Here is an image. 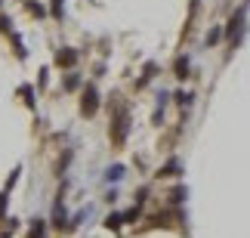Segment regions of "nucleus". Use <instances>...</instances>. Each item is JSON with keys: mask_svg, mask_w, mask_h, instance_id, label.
<instances>
[{"mask_svg": "<svg viewBox=\"0 0 250 238\" xmlns=\"http://www.w3.org/2000/svg\"><path fill=\"white\" fill-rule=\"evenodd\" d=\"M127 133H130V115L121 108L118 115H114V124H111V142H114V146H124Z\"/></svg>", "mask_w": 250, "mask_h": 238, "instance_id": "obj_1", "label": "nucleus"}, {"mask_svg": "<svg viewBox=\"0 0 250 238\" xmlns=\"http://www.w3.org/2000/svg\"><path fill=\"white\" fill-rule=\"evenodd\" d=\"M96 108H99V93H96V87H86L83 90V102H81V111L86 118L96 115Z\"/></svg>", "mask_w": 250, "mask_h": 238, "instance_id": "obj_2", "label": "nucleus"}, {"mask_svg": "<svg viewBox=\"0 0 250 238\" xmlns=\"http://www.w3.org/2000/svg\"><path fill=\"white\" fill-rule=\"evenodd\" d=\"M244 16H247V9L241 6V9L232 16V22H229V37H232V43L238 41V34H241V28H244Z\"/></svg>", "mask_w": 250, "mask_h": 238, "instance_id": "obj_3", "label": "nucleus"}, {"mask_svg": "<svg viewBox=\"0 0 250 238\" xmlns=\"http://www.w3.org/2000/svg\"><path fill=\"white\" fill-rule=\"evenodd\" d=\"M56 62H59V65H65V68H71V65L78 62V53H74V50H59V56H56Z\"/></svg>", "mask_w": 250, "mask_h": 238, "instance_id": "obj_4", "label": "nucleus"}, {"mask_svg": "<svg viewBox=\"0 0 250 238\" xmlns=\"http://www.w3.org/2000/svg\"><path fill=\"white\" fill-rule=\"evenodd\" d=\"M188 74V62L186 59H176V78H186Z\"/></svg>", "mask_w": 250, "mask_h": 238, "instance_id": "obj_5", "label": "nucleus"}, {"mask_svg": "<svg viewBox=\"0 0 250 238\" xmlns=\"http://www.w3.org/2000/svg\"><path fill=\"white\" fill-rule=\"evenodd\" d=\"M124 220H121V216L118 214H114V216H108V220H105V226H108V229H118V226H121Z\"/></svg>", "mask_w": 250, "mask_h": 238, "instance_id": "obj_6", "label": "nucleus"}, {"mask_svg": "<svg viewBox=\"0 0 250 238\" xmlns=\"http://www.w3.org/2000/svg\"><path fill=\"white\" fill-rule=\"evenodd\" d=\"M176 170H179V164H176V161H173V164H167L164 170H161V176H173V173H176Z\"/></svg>", "mask_w": 250, "mask_h": 238, "instance_id": "obj_7", "label": "nucleus"}, {"mask_svg": "<svg viewBox=\"0 0 250 238\" xmlns=\"http://www.w3.org/2000/svg\"><path fill=\"white\" fill-rule=\"evenodd\" d=\"M124 176V167H111L108 170V179H121Z\"/></svg>", "mask_w": 250, "mask_h": 238, "instance_id": "obj_8", "label": "nucleus"}, {"mask_svg": "<svg viewBox=\"0 0 250 238\" xmlns=\"http://www.w3.org/2000/svg\"><path fill=\"white\" fill-rule=\"evenodd\" d=\"M53 16H56V19L62 16V0H53Z\"/></svg>", "mask_w": 250, "mask_h": 238, "instance_id": "obj_9", "label": "nucleus"}, {"mask_svg": "<svg viewBox=\"0 0 250 238\" xmlns=\"http://www.w3.org/2000/svg\"><path fill=\"white\" fill-rule=\"evenodd\" d=\"M3 211H6V195H0V216H3Z\"/></svg>", "mask_w": 250, "mask_h": 238, "instance_id": "obj_10", "label": "nucleus"}]
</instances>
